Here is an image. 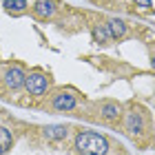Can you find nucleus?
Returning <instances> with one entry per match:
<instances>
[{
	"label": "nucleus",
	"instance_id": "obj_4",
	"mask_svg": "<svg viewBox=\"0 0 155 155\" xmlns=\"http://www.w3.org/2000/svg\"><path fill=\"white\" fill-rule=\"evenodd\" d=\"M53 107L58 109V111H71L73 107H75V97L71 95V93H58L53 97Z\"/></svg>",
	"mask_w": 155,
	"mask_h": 155
},
{
	"label": "nucleus",
	"instance_id": "obj_14",
	"mask_svg": "<svg viewBox=\"0 0 155 155\" xmlns=\"http://www.w3.org/2000/svg\"><path fill=\"white\" fill-rule=\"evenodd\" d=\"M151 64H153V69H155V55H153V60H151Z\"/></svg>",
	"mask_w": 155,
	"mask_h": 155
},
{
	"label": "nucleus",
	"instance_id": "obj_2",
	"mask_svg": "<svg viewBox=\"0 0 155 155\" xmlns=\"http://www.w3.org/2000/svg\"><path fill=\"white\" fill-rule=\"evenodd\" d=\"M25 87L27 91H29L31 95H42L47 91V78L42 75V73H31V75H27L25 78Z\"/></svg>",
	"mask_w": 155,
	"mask_h": 155
},
{
	"label": "nucleus",
	"instance_id": "obj_7",
	"mask_svg": "<svg viewBox=\"0 0 155 155\" xmlns=\"http://www.w3.org/2000/svg\"><path fill=\"white\" fill-rule=\"evenodd\" d=\"M142 126H144V122H142V115L140 113H129L126 115V129H129L131 133H142Z\"/></svg>",
	"mask_w": 155,
	"mask_h": 155
},
{
	"label": "nucleus",
	"instance_id": "obj_3",
	"mask_svg": "<svg viewBox=\"0 0 155 155\" xmlns=\"http://www.w3.org/2000/svg\"><path fill=\"white\" fill-rule=\"evenodd\" d=\"M25 78L27 75H25V71L20 67H11V69H7V71H5V84L9 89H20L25 84Z\"/></svg>",
	"mask_w": 155,
	"mask_h": 155
},
{
	"label": "nucleus",
	"instance_id": "obj_5",
	"mask_svg": "<svg viewBox=\"0 0 155 155\" xmlns=\"http://www.w3.org/2000/svg\"><path fill=\"white\" fill-rule=\"evenodd\" d=\"M33 11H36V16H40V18H51L53 11H55V2L53 0H38V2L33 5Z\"/></svg>",
	"mask_w": 155,
	"mask_h": 155
},
{
	"label": "nucleus",
	"instance_id": "obj_12",
	"mask_svg": "<svg viewBox=\"0 0 155 155\" xmlns=\"http://www.w3.org/2000/svg\"><path fill=\"white\" fill-rule=\"evenodd\" d=\"M5 7H7L9 11H22L25 7H27V0H7Z\"/></svg>",
	"mask_w": 155,
	"mask_h": 155
},
{
	"label": "nucleus",
	"instance_id": "obj_9",
	"mask_svg": "<svg viewBox=\"0 0 155 155\" xmlns=\"http://www.w3.org/2000/svg\"><path fill=\"white\" fill-rule=\"evenodd\" d=\"M100 113H102L104 120H115L120 115V107H117L115 102H104L102 109H100Z\"/></svg>",
	"mask_w": 155,
	"mask_h": 155
},
{
	"label": "nucleus",
	"instance_id": "obj_8",
	"mask_svg": "<svg viewBox=\"0 0 155 155\" xmlns=\"http://www.w3.org/2000/svg\"><path fill=\"white\" fill-rule=\"evenodd\" d=\"M45 135H47V140H64V137H67V126H60V124L47 126V129H45Z\"/></svg>",
	"mask_w": 155,
	"mask_h": 155
},
{
	"label": "nucleus",
	"instance_id": "obj_1",
	"mask_svg": "<svg viewBox=\"0 0 155 155\" xmlns=\"http://www.w3.org/2000/svg\"><path fill=\"white\" fill-rule=\"evenodd\" d=\"M75 149L80 155H107L109 151V142L107 137L93 131H82L75 137Z\"/></svg>",
	"mask_w": 155,
	"mask_h": 155
},
{
	"label": "nucleus",
	"instance_id": "obj_6",
	"mask_svg": "<svg viewBox=\"0 0 155 155\" xmlns=\"http://www.w3.org/2000/svg\"><path fill=\"white\" fill-rule=\"evenodd\" d=\"M107 29L111 33V38H122L126 33V25H124V20H120V18H111L107 22Z\"/></svg>",
	"mask_w": 155,
	"mask_h": 155
},
{
	"label": "nucleus",
	"instance_id": "obj_10",
	"mask_svg": "<svg viewBox=\"0 0 155 155\" xmlns=\"http://www.w3.org/2000/svg\"><path fill=\"white\" fill-rule=\"evenodd\" d=\"M9 149H11V133L5 126H0V155H5Z\"/></svg>",
	"mask_w": 155,
	"mask_h": 155
},
{
	"label": "nucleus",
	"instance_id": "obj_13",
	"mask_svg": "<svg viewBox=\"0 0 155 155\" xmlns=\"http://www.w3.org/2000/svg\"><path fill=\"white\" fill-rule=\"evenodd\" d=\"M135 2L140 7H144V9H149V7H151V0H135Z\"/></svg>",
	"mask_w": 155,
	"mask_h": 155
},
{
	"label": "nucleus",
	"instance_id": "obj_11",
	"mask_svg": "<svg viewBox=\"0 0 155 155\" xmlns=\"http://www.w3.org/2000/svg\"><path fill=\"white\" fill-rule=\"evenodd\" d=\"M93 38H95L97 42H109V40H111V33H109V29H107V25L95 27V29H93Z\"/></svg>",
	"mask_w": 155,
	"mask_h": 155
}]
</instances>
